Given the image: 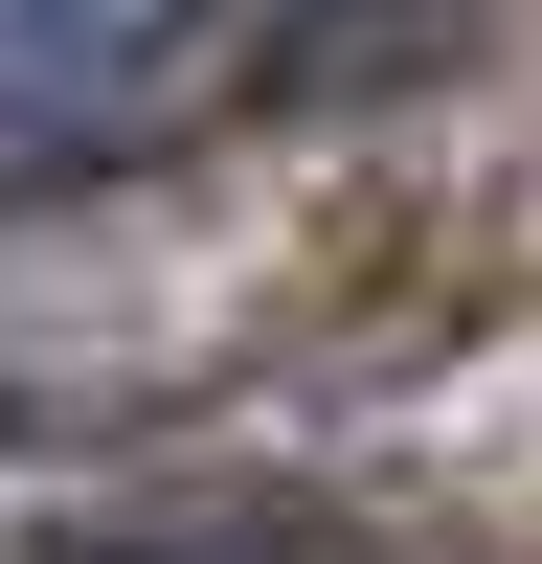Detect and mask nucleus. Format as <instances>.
<instances>
[{"instance_id":"nucleus-1","label":"nucleus","mask_w":542,"mask_h":564,"mask_svg":"<svg viewBox=\"0 0 542 564\" xmlns=\"http://www.w3.org/2000/svg\"><path fill=\"white\" fill-rule=\"evenodd\" d=\"M204 68H226V0H0V181L136 159Z\"/></svg>"}]
</instances>
